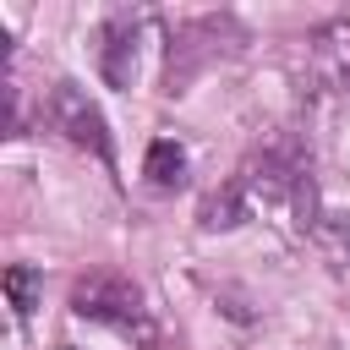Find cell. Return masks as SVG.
Instances as JSON below:
<instances>
[{
	"instance_id": "obj_2",
	"label": "cell",
	"mask_w": 350,
	"mask_h": 350,
	"mask_svg": "<svg viewBox=\"0 0 350 350\" xmlns=\"http://www.w3.org/2000/svg\"><path fill=\"white\" fill-rule=\"evenodd\" d=\"M49 115H55V126L77 142V148H88L93 159H104V164H115V137H109V120H104V109L77 88V82H55V98H49Z\"/></svg>"
},
{
	"instance_id": "obj_4",
	"label": "cell",
	"mask_w": 350,
	"mask_h": 350,
	"mask_svg": "<svg viewBox=\"0 0 350 350\" xmlns=\"http://www.w3.org/2000/svg\"><path fill=\"white\" fill-rule=\"evenodd\" d=\"M142 175H148V180H153L159 191H175V186H186V148H180V142H170V137L148 142Z\"/></svg>"
},
{
	"instance_id": "obj_3",
	"label": "cell",
	"mask_w": 350,
	"mask_h": 350,
	"mask_svg": "<svg viewBox=\"0 0 350 350\" xmlns=\"http://www.w3.org/2000/svg\"><path fill=\"white\" fill-rule=\"evenodd\" d=\"M98 71H104L109 88H131V77H137V27L126 16L98 27Z\"/></svg>"
},
{
	"instance_id": "obj_1",
	"label": "cell",
	"mask_w": 350,
	"mask_h": 350,
	"mask_svg": "<svg viewBox=\"0 0 350 350\" xmlns=\"http://www.w3.org/2000/svg\"><path fill=\"white\" fill-rule=\"evenodd\" d=\"M71 312L88 317V323H104V328L126 334L137 350H159V323L148 317L142 290H137L126 273H109V268L82 273V279L71 284Z\"/></svg>"
},
{
	"instance_id": "obj_5",
	"label": "cell",
	"mask_w": 350,
	"mask_h": 350,
	"mask_svg": "<svg viewBox=\"0 0 350 350\" xmlns=\"http://www.w3.org/2000/svg\"><path fill=\"white\" fill-rule=\"evenodd\" d=\"M241 219H246V186H241V180L208 191L202 208H197V224H202V230H235Z\"/></svg>"
},
{
	"instance_id": "obj_6",
	"label": "cell",
	"mask_w": 350,
	"mask_h": 350,
	"mask_svg": "<svg viewBox=\"0 0 350 350\" xmlns=\"http://www.w3.org/2000/svg\"><path fill=\"white\" fill-rule=\"evenodd\" d=\"M38 290H44L38 268H27V262H11V268H5V295H11V312H16V317H33Z\"/></svg>"
}]
</instances>
